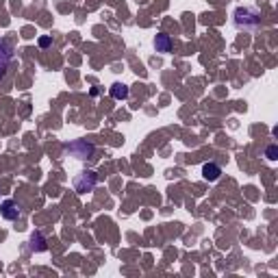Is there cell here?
<instances>
[{"label":"cell","instance_id":"8fae6325","mask_svg":"<svg viewBox=\"0 0 278 278\" xmlns=\"http://www.w3.org/2000/svg\"><path fill=\"white\" fill-rule=\"evenodd\" d=\"M50 43H53V39H50V37H41V39H39V46H41V48H48Z\"/></svg>","mask_w":278,"mask_h":278},{"label":"cell","instance_id":"ba28073f","mask_svg":"<svg viewBox=\"0 0 278 278\" xmlns=\"http://www.w3.org/2000/svg\"><path fill=\"white\" fill-rule=\"evenodd\" d=\"M31 250H33V252H43V250H48L46 237H43L39 230H35L33 235H31Z\"/></svg>","mask_w":278,"mask_h":278},{"label":"cell","instance_id":"5b68a950","mask_svg":"<svg viewBox=\"0 0 278 278\" xmlns=\"http://www.w3.org/2000/svg\"><path fill=\"white\" fill-rule=\"evenodd\" d=\"M11 61H13L11 50L7 48V43L3 39H0V80H5L7 72H9V68H11Z\"/></svg>","mask_w":278,"mask_h":278},{"label":"cell","instance_id":"52a82bcc","mask_svg":"<svg viewBox=\"0 0 278 278\" xmlns=\"http://www.w3.org/2000/svg\"><path fill=\"white\" fill-rule=\"evenodd\" d=\"M155 48H157V53H161V55L170 53V50H172V39H170V35L159 33L157 37H155Z\"/></svg>","mask_w":278,"mask_h":278},{"label":"cell","instance_id":"3957f363","mask_svg":"<svg viewBox=\"0 0 278 278\" xmlns=\"http://www.w3.org/2000/svg\"><path fill=\"white\" fill-rule=\"evenodd\" d=\"M65 150L76 159H91L94 157V144L80 142V139L78 142H72V144H65Z\"/></svg>","mask_w":278,"mask_h":278},{"label":"cell","instance_id":"277c9868","mask_svg":"<svg viewBox=\"0 0 278 278\" xmlns=\"http://www.w3.org/2000/svg\"><path fill=\"white\" fill-rule=\"evenodd\" d=\"M0 215H3L5 219H18L22 215V207H20V202L16 200H5L3 204H0Z\"/></svg>","mask_w":278,"mask_h":278},{"label":"cell","instance_id":"9c48e42d","mask_svg":"<svg viewBox=\"0 0 278 278\" xmlns=\"http://www.w3.org/2000/svg\"><path fill=\"white\" fill-rule=\"evenodd\" d=\"M111 96H113L115 100H126V98H128V87L122 85V83H115V85L111 87Z\"/></svg>","mask_w":278,"mask_h":278},{"label":"cell","instance_id":"7a4b0ae2","mask_svg":"<svg viewBox=\"0 0 278 278\" xmlns=\"http://www.w3.org/2000/svg\"><path fill=\"white\" fill-rule=\"evenodd\" d=\"M96 182H98L96 172H83L74 178V189L78 194H89L91 189L96 187Z\"/></svg>","mask_w":278,"mask_h":278},{"label":"cell","instance_id":"8992f818","mask_svg":"<svg viewBox=\"0 0 278 278\" xmlns=\"http://www.w3.org/2000/svg\"><path fill=\"white\" fill-rule=\"evenodd\" d=\"M202 176H204V180L213 182V180H217L219 176H222V167H219L217 163H204L202 165Z\"/></svg>","mask_w":278,"mask_h":278},{"label":"cell","instance_id":"30bf717a","mask_svg":"<svg viewBox=\"0 0 278 278\" xmlns=\"http://www.w3.org/2000/svg\"><path fill=\"white\" fill-rule=\"evenodd\" d=\"M265 157H267L269 161H276V159H278V148H276V146H269V148L265 150Z\"/></svg>","mask_w":278,"mask_h":278},{"label":"cell","instance_id":"6da1fadb","mask_svg":"<svg viewBox=\"0 0 278 278\" xmlns=\"http://www.w3.org/2000/svg\"><path fill=\"white\" fill-rule=\"evenodd\" d=\"M235 26L244 31H254L261 26V11L254 7H239L235 11Z\"/></svg>","mask_w":278,"mask_h":278}]
</instances>
